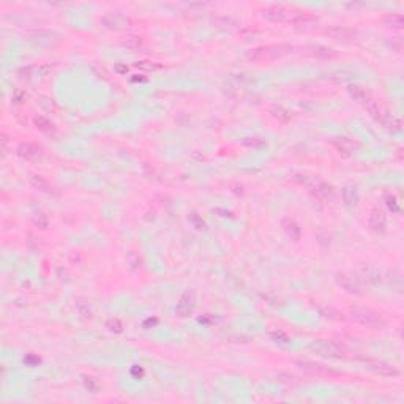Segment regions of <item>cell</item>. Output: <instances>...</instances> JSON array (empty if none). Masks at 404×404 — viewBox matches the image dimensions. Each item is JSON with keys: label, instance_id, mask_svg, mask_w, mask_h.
Returning <instances> with one entry per match:
<instances>
[{"label": "cell", "instance_id": "cell-30", "mask_svg": "<svg viewBox=\"0 0 404 404\" xmlns=\"http://www.w3.org/2000/svg\"><path fill=\"white\" fill-rule=\"evenodd\" d=\"M106 327L109 331H114V333H120L122 331V322L118 321V319H109L108 324H106Z\"/></svg>", "mask_w": 404, "mask_h": 404}, {"label": "cell", "instance_id": "cell-24", "mask_svg": "<svg viewBox=\"0 0 404 404\" xmlns=\"http://www.w3.org/2000/svg\"><path fill=\"white\" fill-rule=\"evenodd\" d=\"M355 77V73L352 71H347V70H338V71H333V73H330L329 79L333 82H344V81H349V79H354Z\"/></svg>", "mask_w": 404, "mask_h": 404}, {"label": "cell", "instance_id": "cell-19", "mask_svg": "<svg viewBox=\"0 0 404 404\" xmlns=\"http://www.w3.org/2000/svg\"><path fill=\"white\" fill-rule=\"evenodd\" d=\"M349 93H351V97L355 100V101H359L360 105H363L365 106L367 103L373 98L369 95V92L368 90H365V89H362V87H359V85H351L349 87Z\"/></svg>", "mask_w": 404, "mask_h": 404}, {"label": "cell", "instance_id": "cell-12", "mask_svg": "<svg viewBox=\"0 0 404 404\" xmlns=\"http://www.w3.org/2000/svg\"><path fill=\"white\" fill-rule=\"evenodd\" d=\"M291 24L294 26L295 29L298 30H313L318 27V24H319V19L316 18V16L313 14H297L294 16V18L291 19Z\"/></svg>", "mask_w": 404, "mask_h": 404}, {"label": "cell", "instance_id": "cell-23", "mask_svg": "<svg viewBox=\"0 0 404 404\" xmlns=\"http://www.w3.org/2000/svg\"><path fill=\"white\" fill-rule=\"evenodd\" d=\"M30 184H32V186H34L35 189H39V191H43V193H49L51 189H52L49 182H47L41 176H32L30 177Z\"/></svg>", "mask_w": 404, "mask_h": 404}, {"label": "cell", "instance_id": "cell-20", "mask_svg": "<svg viewBox=\"0 0 404 404\" xmlns=\"http://www.w3.org/2000/svg\"><path fill=\"white\" fill-rule=\"evenodd\" d=\"M283 229H284V232L288 234V237H291V240H298L300 235H302V231H300L298 224L289 218L283 220Z\"/></svg>", "mask_w": 404, "mask_h": 404}, {"label": "cell", "instance_id": "cell-11", "mask_svg": "<svg viewBox=\"0 0 404 404\" xmlns=\"http://www.w3.org/2000/svg\"><path fill=\"white\" fill-rule=\"evenodd\" d=\"M260 16L270 22H283L288 16V10L281 5H268L264 10H260Z\"/></svg>", "mask_w": 404, "mask_h": 404}, {"label": "cell", "instance_id": "cell-17", "mask_svg": "<svg viewBox=\"0 0 404 404\" xmlns=\"http://www.w3.org/2000/svg\"><path fill=\"white\" fill-rule=\"evenodd\" d=\"M18 155L26 158V160H37V158L41 156V147L32 144V142H24L18 147Z\"/></svg>", "mask_w": 404, "mask_h": 404}, {"label": "cell", "instance_id": "cell-33", "mask_svg": "<svg viewBox=\"0 0 404 404\" xmlns=\"http://www.w3.org/2000/svg\"><path fill=\"white\" fill-rule=\"evenodd\" d=\"M278 381H280L281 384H286V385H294V384H295V377H294V376H291V374H284V373H281V374H278Z\"/></svg>", "mask_w": 404, "mask_h": 404}, {"label": "cell", "instance_id": "cell-35", "mask_svg": "<svg viewBox=\"0 0 404 404\" xmlns=\"http://www.w3.org/2000/svg\"><path fill=\"white\" fill-rule=\"evenodd\" d=\"M387 205H389L390 209H393V212H398L400 210V205L397 204V199H395V196H387Z\"/></svg>", "mask_w": 404, "mask_h": 404}, {"label": "cell", "instance_id": "cell-13", "mask_svg": "<svg viewBox=\"0 0 404 404\" xmlns=\"http://www.w3.org/2000/svg\"><path fill=\"white\" fill-rule=\"evenodd\" d=\"M368 224H369V227L373 229L374 232H379V234L385 232V229H387V217H385V213L381 209H373V210L369 212Z\"/></svg>", "mask_w": 404, "mask_h": 404}, {"label": "cell", "instance_id": "cell-14", "mask_svg": "<svg viewBox=\"0 0 404 404\" xmlns=\"http://www.w3.org/2000/svg\"><path fill=\"white\" fill-rule=\"evenodd\" d=\"M194 294L193 292H185L184 295H182L180 298V302L177 303V308H176V313L177 316H180V318H186V316H189L193 313L194 310Z\"/></svg>", "mask_w": 404, "mask_h": 404}, {"label": "cell", "instance_id": "cell-1", "mask_svg": "<svg viewBox=\"0 0 404 404\" xmlns=\"http://www.w3.org/2000/svg\"><path fill=\"white\" fill-rule=\"evenodd\" d=\"M294 51V46L280 43V44H267V46H259L256 49H251L247 52V57L253 62H268L275 60L283 55L291 54Z\"/></svg>", "mask_w": 404, "mask_h": 404}, {"label": "cell", "instance_id": "cell-18", "mask_svg": "<svg viewBox=\"0 0 404 404\" xmlns=\"http://www.w3.org/2000/svg\"><path fill=\"white\" fill-rule=\"evenodd\" d=\"M268 114H270L276 122H280V123H289L291 122V118H292V114H291V110H288L284 106L281 105H273L268 108Z\"/></svg>", "mask_w": 404, "mask_h": 404}, {"label": "cell", "instance_id": "cell-28", "mask_svg": "<svg viewBox=\"0 0 404 404\" xmlns=\"http://www.w3.org/2000/svg\"><path fill=\"white\" fill-rule=\"evenodd\" d=\"M76 310H77V313L82 316V318H92V311H90V308H89V305L87 303H84V302H77L76 303Z\"/></svg>", "mask_w": 404, "mask_h": 404}, {"label": "cell", "instance_id": "cell-25", "mask_svg": "<svg viewBox=\"0 0 404 404\" xmlns=\"http://www.w3.org/2000/svg\"><path fill=\"white\" fill-rule=\"evenodd\" d=\"M311 189L314 191V194L319 197H329L331 194V188L327 184H324L322 180H314Z\"/></svg>", "mask_w": 404, "mask_h": 404}, {"label": "cell", "instance_id": "cell-36", "mask_svg": "<svg viewBox=\"0 0 404 404\" xmlns=\"http://www.w3.org/2000/svg\"><path fill=\"white\" fill-rule=\"evenodd\" d=\"M118 73H126V71H128V67H120V65H117V68H115Z\"/></svg>", "mask_w": 404, "mask_h": 404}, {"label": "cell", "instance_id": "cell-6", "mask_svg": "<svg viewBox=\"0 0 404 404\" xmlns=\"http://www.w3.org/2000/svg\"><path fill=\"white\" fill-rule=\"evenodd\" d=\"M335 281L344 292H347V294H352V295L363 294V288H362L360 280L355 278V276H352V275H347L344 272H338L335 275Z\"/></svg>", "mask_w": 404, "mask_h": 404}, {"label": "cell", "instance_id": "cell-15", "mask_svg": "<svg viewBox=\"0 0 404 404\" xmlns=\"http://www.w3.org/2000/svg\"><path fill=\"white\" fill-rule=\"evenodd\" d=\"M331 144H333V147L336 148V152L339 155L346 158L351 156L355 152V148H357V146H355L349 138H336L331 141Z\"/></svg>", "mask_w": 404, "mask_h": 404}, {"label": "cell", "instance_id": "cell-21", "mask_svg": "<svg viewBox=\"0 0 404 404\" xmlns=\"http://www.w3.org/2000/svg\"><path fill=\"white\" fill-rule=\"evenodd\" d=\"M343 201L347 207H357L359 204V193L355 186H344L343 188Z\"/></svg>", "mask_w": 404, "mask_h": 404}, {"label": "cell", "instance_id": "cell-31", "mask_svg": "<svg viewBox=\"0 0 404 404\" xmlns=\"http://www.w3.org/2000/svg\"><path fill=\"white\" fill-rule=\"evenodd\" d=\"M34 223H35L38 227L44 229V227L47 226V218H46L44 213H41V212H37L35 215H34Z\"/></svg>", "mask_w": 404, "mask_h": 404}, {"label": "cell", "instance_id": "cell-5", "mask_svg": "<svg viewBox=\"0 0 404 404\" xmlns=\"http://www.w3.org/2000/svg\"><path fill=\"white\" fill-rule=\"evenodd\" d=\"M26 38L29 39V41L34 43V44L44 46V47H52V46L60 43V37L55 34V32L46 30V29L29 30V32H26Z\"/></svg>", "mask_w": 404, "mask_h": 404}, {"label": "cell", "instance_id": "cell-27", "mask_svg": "<svg viewBox=\"0 0 404 404\" xmlns=\"http://www.w3.org/2000/svg\"><path fill=\"white\" fill-rule=\"evenodd\" d=\"M34 123L37 125V128H39V130H43V131H46V130H49L51 126H52V123L47 120L46 117H43V115H37L35 118H34Z\"/></svg>", "mask_w": 404, "mask_h": 404}, {"label": "cell", "instance_id": "cell-16", "mask_svg": "<svg viewBox=\"0 0 404 404\" xmlns=\"http://www.w3.org/2000/svg\"><path fill=\"white\" fill-rule=\"evenodd\" d=\"M360 270H362V276L367 280V283L373 284V286H379V284L382 283V275H381V272H379L374 265L363 264Z\"/></svg>", "mask_w": 404, "mask_h": 404}, {"label": "cell", "instance_id": "cell-29", "mask_svg": "<svg viewBox=\"0 0 404 404\" xmlns=\"http://www.w3.org/2000/svg\"><path fill=\"white\" fill-rule=\"evenodd\" d=\"M385 21H387V24H390V27H393V29H401L403 27V18L400 14H392Z\"/></svg>", "mask_w": 404, "mask_h": 404}, {"label": "cell", "instance_id": "cell-22", "mask_svg": "<svg viewBox=\"0 0 404 404\" xmlns=\"http://www.w3.org/2000/svg\"><path fill=\"white\" fill-rule=\"evenodd\" d=\"M319 314L322 316V318H326V319H330V321H344V314L343 313H339L336 308L333 306H321L319 308Z\"/></svg>", "mask_w": 404, "mask_h": 404}, {"label": "cell", "instance_id": "cell-8", "mask_svg": "<svg viewBox=\"0 0 404 404\" xmlns=\"http://www.w3.org/2000/svg\"><path fill=\"white\" fill-rule=\"evenodd\" d=\"M303 52L306 55L314 59H322V60H331L338 57V52L333 47L324 46V44H306L303 46Z\"/></svg>", "mask_w": 404, "mask_h": 404}, {"label": "cell", "instance_id": "cell-4", "mask_svg": "<svg viewBox=\"0 0 404 404\" xmlns=\"http://www.w3.org/2000/svg\"><path fill=\"white\" fill-rule=\"evenodd\" d=\"M310 349L314 354L326 359H339L344 354V349L341 346L335 341H329V339H316V341L310 344Z\"/></svg>", "mask_w": 404, "mask_h": 404}, {"label": "cell", "instance_id": "cell-9", "mask_svg": "<svg viewBox=\"0 0 404 404\" xmlns=\"http://www.w3.org/2000/svg\"><path fill=\"white\" fill-rule=\"evenodd\" d=\"M365 365L373 371V373L379 374V376H385V377H397L400 376V371L395 368L393 365L382 360H371V359H365Z\"/></svg>", "mask_w": 404, "mask_h": 404}, {"label": "cell", "instance_id": "cell-34", "mask_svg": "<svg viewBox=\"0 0 404 404\" xmlns=\"http://www.w3.org/2000/svg\"><path fill=\"white\" fill-rule=\"evenodd\" d=\"M84 382H85V387H87V389H89L90 392H95V390L98 389V384H97V381H95L93 377L84 376Z\"/></svg>", "mask_w": 404, "mask_h": 404}, {"label": "cell", "instance_id": "cell-3", "mask_svg": "<svg viewBox=\"0 0 404 404\" xmlns=\"http://www.w3.org/2000/svg\"><path fill=\"white\" fill-rule=\"evenodd\" d=\"M295 367L300 371H303V373L316 376V377H338V376H341V373H339V371L333 369L331 367L324 365V363H319V362L297 360L295 362Z\"/></svg>", "mask_w": 404, "mask_h": 404}, {"label": "cell", "instance_id": "cell-2", "mask_svg": "<svg viewBox=\"0 0 404 404\" xmlns=\"http://www.w3.org/2000/svg\"><path fill=\"white\" fill-rule=\"evenodd\" d=\"M351 316L355 322H359L360 326H365L369 329H384L385 327V319L381 313L367 306H354L351 308Z\"/></svg>", "mask_w": 404, "mask_h": 404}, {"label": "cell", "instance_id": "cell-10", "mask_svg": "<svg viewBox=\"0 0 404 404\" xmlns=\"http://www.w3.org/2000/svg\"><path fill=\"white\" fill-rule=\"evenodd\" d=\"M326 34L331 39H336V41H352L357 37V32L346 26H331L326 30Z\"/></svg>", "mask_w": 404, "mask_h": 404}, {"label": "cell", "instance_id": "cell-26", "mask_svg": "<svg viewBox=\"0 0 404 404\" xmlns=\"http://www.w3.org/2000/svg\"><path fill=\"white\" fill-rule=\"evenodd\" d=\"M134 67L139 68V70H144V71H156V70L161 68V65H158V63H155V62H148V60L136 62V63H134Z\"/></svg>", "mask_w": 404, "mask_h": 404}, {"label": "cell", "instance_id": "cell-7", "mask_svg": "<svg viewBox=\"0 0 404 404\" xmlns=\"http://www.w3.org/2000/svg\"><path fill=\"white\" fill-rule=\"evenodd\" d=\"M103 26L109 30H125L130 26V19L125 14L117 11H109L101 18Z\"/></svg>", "mask_w": 404, "mask_h": 404}, {"label": "cell", "instance_id": "cell-32", "mask_svg": "<svg viewBox=\"0 0 404 404\" xmlns=\"http://www.w3.org/2000/svg\"><path fill=\"white\" fill-rule=\"evenodd\" d=\"M213 24H215V26H220V27H232L234 21L229 18H215L213 19Z\"/></svg>", "mask_w": 404, "mask_h": 404}]
</instances>
